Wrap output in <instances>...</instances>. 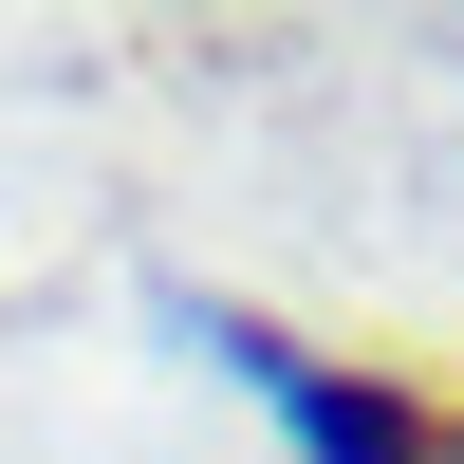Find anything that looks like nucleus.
Instances as JSON below:
<instances>
[{
    "label": "nucleus",
    "instance_id": "1",
    "mask_svg": "<svg viewBox=\"0 0 464 464\" xmlns=\"http://www.w3.org/2000/svg\"><path fill=\"white\" fill-rule=\"evenodd\" d=\"M297 428H316L334 464H464V409H428V391H372V372H353V391L316 372V391H297Z\"/></svg>",
    "mask_w": 464,
    "mask_h": 464
}]
</instances>
